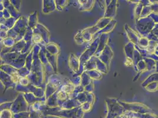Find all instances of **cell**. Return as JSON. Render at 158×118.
<instances>
[{"label": "cell", "mask_w": 158, "mask_h": 118, "mask_svg": "<svg viewBox=\"0 0 158 118\" xmlns=\"http://www.w3.org/2000/svg\"><path fill=\"white\" fill-rule=\"evenodd\" d=\"M79 1L80 2V4H81V5H82V6H81L80 7L85 8V10H87V11L92 8V7L94 2V1Z\"/></svg>", "instance_id": "cell-1"}]
</instances>
